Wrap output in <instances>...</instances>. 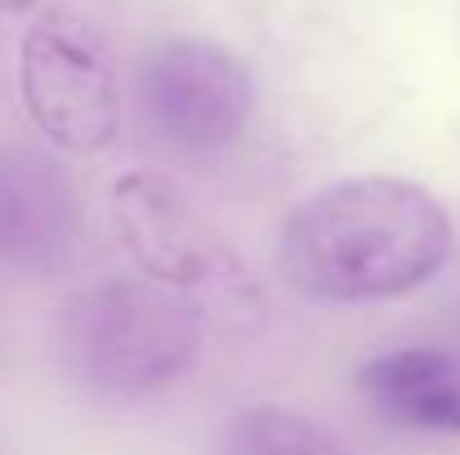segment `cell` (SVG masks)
<instances>
[{
    "mask_svg": "<svg viewBox=\"0 0 460 455\" xmlns=\"http://www.w3.org/2000/svg\"><path fill=\"white\" fill-rule=\"evenodd\" d=\"M447 206L398 174H358L308 192L282 223V273L326 303L398 300L452 259Z\"/></svg>",
    "mask_w": 460,
    "mask_h": 455,
    "instance_id": "cell-1",
    "label": "cell"
},
{
    "mask_svg": "<svg viewBox=\"0 0 460 455\" xmlns=\"http://www.w3.org/2000/svg\"><path fill=\"white\" fill-rule=\"evenodd\" d=\"M206 308L156 277L81 286L58 317V357L72 384L103 402H144L179 384L201 353Z\"/></svg>",
    "mask_w": 460,
    "mask_h": 455,
    "instance_id": "cell-2",
    "label": "cell"
},
{
    "mask_svg": "<svg viewBox=\"0 0 460 455\" xmlns=\"http://www.w3.org/2000/svg\"><path fill=\"white\" fill-rule=\"evenodd\" d=\"M18 90L49 148L103 152L121 130V90L103 40L72 13H40L18 45Z\"/></svg>",
    "mask_w": 460,
    "mask_h": 455,
    "instance_id": "cell-3",
    "label": "cell"
},
{
    "mask_svg": "<svg viewBox=\"0 0 460 455\" xmlns=\"http://www.w3.org/2000/svg\"><path fill=\"white\" fill-rule=\"evenodd\" d=\"M139 108L161 144L219 152L246 130L255 112V81L233 49L174 36L153 45L139 63Z\"/></svg>",
    "mask_w": 460,
    "mask_h": 455,
    "instance_id": "cell-4",
    "label": "cell"
},
{
    "mask_svg": "<svg viewBox=\"0 0 460 455\" xmlns=\"http://www.w3.org/2000/svg\"><path fill=\"white\" fill-rule=\"evenodd\" d=\"M108 210L126 255L144 277H156L179 291L246 282L242 255L174 179L156 170H130L112 183Z\"/></svg>",
    "mask_w": 460,
    "mask_h": 455,
    "instance_id": "cell-5",
    "label": "cell"
},
{
    "mask_svg": "<svg viewBox=\"0 0 460 455\" xmlns=\"http://www.w3.org/2000/svg\"><path fill=\"white\" fill-rule=\"evenodd\" d=\"M85 232L81 192L45 148L0 144V268L58 273Z\"/></svg>",
    "mask_w": 460,
    "mask_h": 455,
    "instance_id": "cell-6",
    "label": "cell"
},
{
    "mask_svg": "<svg viewBox=\"0 0 460 455\" xmlns=\"http://www.w3.org/2000/svg\"><path fill=\"white\" fill-rule=\"evenodd\" d=\"M358 393L411 433H460V348H389L358 366Z\"/></svg>",
    "mask_w": 460,
    "mask_h": 455,
    "instance_id": "cell-7",
    "label": "cell"
},
{
    "mask_svg": "<svg viewBox=\"0 0 460 455\" xmlns=\"http://www.w3.org/2000/svg\"><path fill=\"white\" fill-rule=\"evenodd\" d=\"M224 455H349V447L291 407H246L228 424Z\"/></svg>",
    "mask_w": 460,
    "mask_h": 455,
    "instance_id": "cell-8",
    "label": "cell"
},
{
    "mask_svg": "<svg viewBox=\"0 0 460 455\" xmlns=\"http://www.w3.org/2000/svg\"><path fill=\"white\" fill-rule=\"evenodd\" d=\"M40 0H0V13H31Z\"/></svg>",
    "mask_w": 460,
    "mask_h": 455,
    "instance_id": "cell-9",
    "label": "cell"
}]
</instances>
